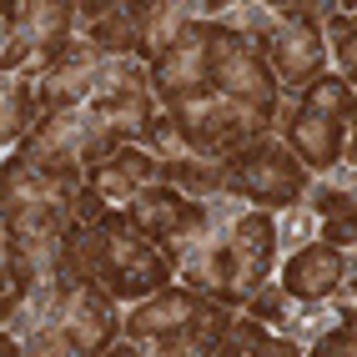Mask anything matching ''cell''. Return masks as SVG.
<instances>
[{"label":"cell","mask_w":357,"mask_h":357,"mask_svg":"<svg viewBox=\"0 0 357 357\" xmlns=\"http://www.w3.org/2000/svg\"><path fill=\"white\" fill-rule=\"evenodd\" d=\"M121 322L126 312L81 272L66 236L56 267L40 277V287L20 307V317L6 322V332L26 342V357H101L111 342H121Z\"/></svg>","instance_id":"1"},{"label":"cell","mask_w":357,"mask_h":357,"mask_svg":"<svg viewBox=\"0 0 357 357\" xmlns=\"http://www.w3.org/2000/svg\"><path fill=\"white\" fill-rule=\"evenodd\" d=\"M70 252H76L81 272L116 307H136L176 282V267L151 247V236L126 211H101V217L76 222L70 227Z\"/></svg>","instance_id":"2"},{"label":"cell","mask_w":357,"mask_h":357,"mask_svg":"<svg viewBox=\"0 0 357 357\" xmlns=\"http://www.w3.org/2000/svg\"><path fill=\"white\" fill-rule=\"evenodd\" d=\"M86 176H61L10 156L0 176V227L6 242L26 247L40 261H56L70 227H76V202H81Z\"/></svg>","instance_id":"3"},{"label":"cell","mask_w":357,"mask_h":357,"mask_svg":"<svg viewBox=\"0 0 357 357\" xmlns=\"http://www.w3.org/2000/svg\"><path fill=\"white\" fill-rule=\"evenodd\" d=\"M352 121H357V91L337 70H327V76H317L307 91H297V96H282L277 136L287 141L292 156L317 176V172L342 166Z\"/></svg>","instance_id":"4"},{"label":"cell","mask_w":357,"mask_h":357,"mask_svg":"<svg viewBox=\"0 0 357 357\" xmlns=\"http://www.w3.org/2000/svg\"><path fill=\"white\" fill-rule=\"evenodd\" d=\"M202 40H206V81L217 96H227L231 106L252 111L261 126L277 131V111H282V81L267 66V56L257 51L247 36H236L222 20H202Z\"/></svg>","instance_id":"5"},{"label":"cell","mask_w":357,"mask_h":357,"mask_svg":"<svg viewBox=\"0 0 357 357\" xmlns=\"http://www.w3.org/2000/svg\"><path fill=\"white\" fill-rule=\"evenodd\" d=\"M227 197L272 211V217H287L312 197V172L292 156V146L277 131H267L227 161Z\"/></svg>","instance_id":"6"},{"label":"cell","mask_w":357,"mask_h":357,"mask_svg":"<svg viewBox=\"0 0 357 357\" xmlns=\"http://www.w3.org/2000/svg\"><path fill=\"white\" fill-rule=\"evenodd\" d=\"M267 36H261L257 51L267 56V66L277 70V81L287 96L307 91L317 76H327L332 51H327V15L332 6H297V0H277L267 6Z\"/></svg>","instance_id":"7"},{"label":"cell","mask_w":357,"mask_h":357,"mask_svg":"<svg viewBox=\"0 0 357 357\" xmlns=\"http://www.w3.org/2000/svg\"><path fill=\"white\" fill-rule=\"evenodd\" d=\"M81 36L76 0H20L6 10V45H0V70L6 76H40L70 40Z\"/></svg>","instance_id":"8"},{"label":"cell","mask_w":357,"mask_h":357,"mask_svg":"<svg viewBox=\"0 0 357 357\" xmlns=\"http://www.w3.org/2000/svg\"><path fill=\"white\" fill-rule=\"evenodd\" d=\"M217 206L222 202H197V197L176 192L172 181H156L126 206V217L146 231L151 247L181 272L186 261H192V252L211 236V227H217Z\"/></svg>","instance_id":"9"},{"label":"cell","mask_w":357,"mask_h":357,"mask_svg":"<svg viewBox=\"0 0 357 357\" xmlns=\"http://www.w3.org/2000/svg\"><path fill=\"white\" fill-rule=\"evenodd\" d=\"M166 121H172L176 141L186 151L197 156H217V161H231L242 146H252L257 136H267L272 126H261L252 111L231 106L227 96H217V91H202V96H186L176 106H166Z\"/></svg>","instance_id":"10"},{"label":"cell","mask_w":357,"mask_h":357,"mask_svg":"<svg viewBox=\"0 0 357 357\" xmlns=\"http://www.w3.org/2000/svg\"><path fill=\"white\" fill-rule=\"evenodd\" d=\"M277 252H282V231L272 211L247 206L227 227V257H231V282H236V297H242V312L261 287L277 282Z\"/></svg>","instance_id":"11"},{"label":"cell","mask_w":357,"mask_h":357,"mask_svg":"<svg viewBox=\"0 0 357 357\" xmlns=\"http://www.w3.org/2000/svg\"><path fill=\"white\" fill-rule=\"evenodd\" d=\"M111 56H101L96 45H91L86 36H76L66 45V51L51 61L36 76V91H40V106L45 116H61V111H86L91 96L101 91V76H106Z\"/></svg>","instance_id":"12"},{"label":"cell","mask_w":357,"mask_h":357,"mask_svg":"<svg viewBox=\"0 0 357 357\" xmlns=\"http://www.w3.org/2000/svg\"><path fill=\"white\" fill-rule=\"evenodd\" d=\"M347 267H352V257L317 236V242L287 252L277 282H282V292H287L297 307H327V302H337L342 282H347Z\"/></svg>","instance_id":"13"},{"label":"cell","mask_w":357,"mask_h":357,"mask_svg":"<svg viewBox=\"0 0 357 357\" xmlns=\"http://www.w3.org/2000/svg\"><path fill=\"white\" fill-rule=\"evenodd\" d=\"M86 146H91L86 111H61V116H45V121L20 141V151H10V156L40 166V172L86 176Z\"/></svg>","instance_id":"14"},{"label":"cell","mask_w":357,"mask_h":357,"mask_svg":"<svg viewBox=\"0 0 357 357\" xmlns=\"http://www.w3.org/2000/svg\"><path fill=\"white\" fill-rule=\"evenodd\" d=\"M156 181H166V172H161V156L146 151V146H121V151H111L106 161L86 166V192L96 197L101 206H111V211H126Z\"/></svg>","instance_id":"15"},{"label":"cell","mask_w":357,"mask_h":357,"mask_svg":"<svg viewBox=\"0 0 357 357\" xmlns=\"http://www.w3.org/2000/svg\"><path fill=\"white\" fill-rule=\"evenodd\" d=\"M136 10V31H141V51L136 61H161L176 40L192 36V26L202 20H217L222 6H197V0H146V6H131Z\"/></svg>","instance_id":"16"},{"label":"cell","mask_w":357,"mask_h":357,"mask_svg":"<svg viewBox=\"0 0 357 357\" xmlns=\"http://www.w3.org/2000/svg\"><path fill=\"white\" fill-rule=\"evenodd\" d=\"M206 307H211V302H206L202 292H192V287H181V282H172V287H161L156 297L126 307L121 337H126V342H136V347H151L156 337L176 332L181 322H192L197 312H206Z\"/></svg>","instance_id":"17"},{"label":"cell","mask_w":357,"mask_h":357,"mask_svg":"<svg viewBox=\"0 0 357 357\" xmlns=\"http://www.w3.org/2000/svg\"><path fill=\"white\" fill-rule=\"evenodd\" d=\"M211 81H206V40H202V26H192V36L176 40L172 51H166L161 61H151V91L161 111L176 106L186 96H202Z\"/></svg>","instance_id":"18"},{"label":"cell","mask_w":357,"mask_h":357,"mask_svg":"<svg viewBox=\"0 0 357 357\" xmlns=\"http://www.w3.org/2000/svg\"><path fill=\"white\" fill-rule=\"evenodd\" d=\"M76 15H81V36L96 45L101 56L126 61V56L141 51V31H136L131 6H116V0H76Z\"/></svg>","instance_id":"19"},{"label":"cell","mask_w":357,"mask_h":357,"mask_svg":"<svg viewBox=\"0 0 357 357\" xmlns=\"http://www.w3.org/2000/svg\"><path fill=\"white\" fill-rule=\"evenodd\" d=\"M161 172L176 192L197 197V202H222L227 197V161H217V156H197V151L176 146L172 156H161Z\"/></svg>","instance_id":"20"},{"label":"cell","mask_w":357,"mask_h":357,"mask_svg":"<svg viewBox=\"0 0 357 357\" xmlns=\"http://www.w3.org/2000/svg\"><path fill=\"white\" fill-rule=\"evenodd\" d=\"M45 121V106H40V91L31 76H6V101H0V146L20 151L36 126Z\"/></svg>","instance_id":"21"},{"label":"cell","mask_w":357,"mask_h":357,"mask_svg":"<svg viewBox=\"0 0 357 357\" xmlns=\"http://www.w3.org/2000/svg\"><path fill=\"white\" fill-rule=\"evenodd\" d=\"M217 357H307V347L297 337H287V332L236 312V327L227 332V342L217 347Z\"/></svg>","instance_id":"22"},{"label":"cell","mask_w":357,"mask_h":357,"mask_svg":"<svg viewBox=\"0 0 357 357\" xmlns=\"http://www.w3.org/2000/svg\"><path fill=\"white\" fill-rule=\"evenodd\" d=\"M327 51H332L337 76L357 91V15L342 6H332V15H327Z\"/></svg>","instance_id":"23"},{"label":"cell","mask_w":357,"mask_h":357,"mask_svg":"<svg viewBox=\"0 0 357 357\" xmlns=\"http://www.w3.org/2000/svg\"><path fill=\"white\" fill-rule=\"evenodd\" d=\"M307 357H357V307H347L342 322H332L322 337H312Z\"/></svg>","instance_id":"24"},{"label":"cell","mask_w":357,"mask_h":357,"mask_svg":"<svg viewBox=\"0 0 357 357\" xmlns=\"http://www.w3.org/2000/svg\"><path fill=\"white\" fill-rule=\"evenodd\" d=\"M247 317H257V322H267V327H292V297L282 292V282H272V287H261L252 302H247Z\"/></svg>","instance_id":"25"},{"label":"cell","mask_w":357,"mask_h":357,"mask_svg":"<svg viewBox=\"0 0 357 357\" xmlns=\"http://www.w3.org/2000/svg\"><path fill=\"white\" fill-rule=\"evenodd\" d=\"M322 242H332V247H337V252H347V257H357V202L342 211V217H327L322 222Z\"/></svg>","instance_id":"26"},{"label":"cell","mask_w":357,"mask_h":357,"mask_svg":"<svg viewBox=\"0 0 357 357\" xmlns=\"http://www.w3.org/2000/svg\"><path fill=\"white\" fill-rule=\"evenodd\" d=\"M101 357H151V352H146V347H136V342H126V337H121V342H111V347H106Z\"/></svg>","instance_id":"27"},{"label":"cell","mask_w":357,"mask_h":357,"mask_svg":"<svg viewBox=\"0 0 357 357\" xmlns=\"http://www.w3.org/2000/svg\"><path fill=\"white\" fill-rule=\"evenodd\" d=\"M352 172H357V121H352V131H347V156H342Z\"/></svg>","instance_id":"28"},{"label":"cell","mask_w":357,"mask_h":357,"mask_svg":"<svg viewBox=\"0 0 357 357\" xmlns=\"http://www.w3.org/2000/svg\"><path fill=\"white\" fill-rule=\"evenodd\" d=\"M352 15H357V10H352Z\"/></svg>","instance_id":"29"}]
</instances>
